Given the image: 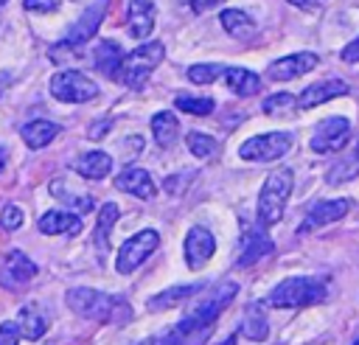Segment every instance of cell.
<instances>
[{
	"mask_svg": "<svg viewBox=\"0 0 359 345\" xmlns=\"http://www.w3.org/2000/svg\"><path fill=\"white\" fill-rule=\"evenodd\" d=\"M292 185H294V177H292L289 168H278V171H272V174L264 180L261 194H258V210H255L258 224H261L264 230L280 222L283 208H286V199H289V194H292Z\"/></svg>",
	"mask_w": 359,
	"mask_h": 345,
	"instance_id": "6da1fadb",
	"label": "cell"
},
{
	"mask_svg": "<svg viewBox=\"0 0 359 345\" xmlns=\"http://www.w3.org/2000/svg\"><path fill=\"white\" fill-rule=\"evenodd\" d=\"M165 56V45L163 42H143L137 45L132 53L123 56L121 67H118V81L123 87H132V90H140L146 84V79L154 73V67L163 62Z\"/></svg>",
	"mask_w": 359,
	"mask_h": 345,
	"instance_id": "7a4b0ae2",
	"label": "cell"
},
{
	"mask_svg": "<svg viewBox=\"0 0 359 345\" xmlns=\"http://www.w3.org/2000/svg\"><path fill=\"white\" fill-rule=\"evenodd\" d=\"M325 295L328 289L323 278H286L272 289L269 303L275 309H303L320 303Z\"/></svg>",
	"mask_w": 359,
	"mask_h": 345,
	"instance_id": "3957f363",
	"label": "cell"
},
{
	"mask_svg": "<svg viewBox=\"0 0 359 345\" xmlns=\"http://www.w3.org/2000/svg\"><path fill=\"white\" fill-rule=\"evenodd\" d=\"M238 295V283H222L219 289H213L185 320H180V325H177V331L185 337V334H194V331H199V328H208L230 303H233V297Z\"/></svg>",
	"mask_w": 359,
	"mask_h": 345,
	"instance_id": "277c9868",
	"label": "cell"
},
{
	"mask_svg": "<svg viewBox=\"0 0 359 345\" xmlns=\"http://www.w3.org/2000/svg\"><path fill=\"white\" fill-rule=\"evenodd\" d=\"M289 149H292V132H266V135L247 137L238 146V157L250 163H272L289 154Z\"/></svg>",
	"mask_w": 359,
	"mask_h": 345,
	"instance_id": "5b68a950",
	"label": "cell"
},
{
	"mask_svg": "<svg viewBox=\"0 0 359 345\" xmlns=\"http://www.w3.org/2000/svg\"><path fill=\"white\" fill-rule=\"evenodd\" d=\"M50 93L65 104H84L98 95V84L81 70H59L50 79Z\"/></svg>",
	"mask_w": 359,
	"mask_h": 345,
	"instance_id": "8992f818",
	"label": "cell"
},
{
	"mask_svg": "<svg viewBox=\"0 0 359 345\" xmlns=\"http://www.w3.org/2000/svg\"><path fill=\"white\" fill-rule=\"evenodd\" d=\"M157 244H160L157 230H140V233L129 236V238L121 244V250H118V272H121V275L135 272V269L157 250Z\"/></svg>",
	"mask_w": 359,
	"mask_h": 345,
	"instance_id": "52a82bcc",
	"label": "cell"
},
{
	"mask_svg": "<svg viewBox=\"0 0 359 345\" xmlns=\"http://www.w3.org/2000/svg\"><path fill=\"white\" fill-rule=\"evenodd\" d=\"M351 140V121L342 115L325 118L323 123H317L314 135H311V149L320 154H331V151H342Z\"/></svg>",
	"mask_w": 359,
	"mask_h": 345,
	"instance_id": "ba28073f",
	"label": "cell"
},
{
	"mask_svg": "<svg viewBox=\"0 0 359 345\" xmlns=\"http://www.w3.org/2000/svg\"><path fill=\"white\" fill-rule=\"evenodd\" d=\"M107 14V0H98V3H93L81 17H79V22L67 31V36L59 42V48H65V50H81V45L87 42V39H93L95 36V31H98V25H101V17Z\"/></svg>",
	"mask_w": 359,
	"mask_h": 345,
	"instance_id": "9c48e42d",
	"label": "cell"
},
{
	"mask_svg": "<svg viewBox=\"0 0 359 345\" xmlns=\"http://www.w3.org/2000/svg\"><path fill=\"white\" fill-rule=\"evenodd\" d=\"M213 252H216L213 233L208 227H202V224L191 227L188 236H185V261H188V266L191 269H202L213 258Z\"/></svg>",
	"mask_w": 359,
	"mask_h": 345,
	"instance_id": "30bf717a",
	"label": "cell"
},
{
	"mask_svg": "<svg viewBox=\"0 0 359 345\" xmlns=\"http://www.w3.org/2000/svg\"><path fill=\"white\" fill-rule=\"evenodd\" d=\"M320 65V59H317V53H289V56H283V59H275L269 67H266V76L272 79V81H289V79H297V76H303V73H311L314 67Z\"/></svg>",
	"mask_w": 359,
	"mask_h": 345,
	"instance_id": "8fae6325",
	"label": "cell"
},
{
	"mask_svg": "<svg viewBox=\"0 0 359 345\" xmlns=\"http://www.w3.org/2000/svg\"><path fill=\"white\" fill-rule=\"evenodd\" d=\"M84 317L98 320V323H126V320L132 317V309H129V303H126L123 297L101 295V292H98Z\"/></svg>",
	"mask_w": 359,
	"mask_h": 345,
	"instance_id": "7c38bea8",
	"label": "cell"
},
{
	"mask_svg": "<svg viewBox=\"0 0 359 345\" xmlns=\"http://www.w3.org/2000/svg\"><path fill=\"white\" fill-rule=\"evenodd\" d=\"M154 20H157V8L151 0H129L126 6V31L135 39H146L154 31Z\"/></svg>",
	"mask_w": 359,
	"mask_h": 345,
	"instance_id": "4fadbf2b",
	"label": "cell"
},
{
	"mask_svg": "<svg viewBox=\"0 0 359 345\" xmlns=\"http://www.w3.org/2000/svg\"><path fill=\"white\" fill-rule=\"evenodd\" d=\"M115 188L123 194H132L137 199H154V194H157V185L146 168H123L115 177Z\"/></svg>",
	"mask_w": 359,
	"mask_h": 345,
	"instance_id": "5bb4252c",
	"label": "cell"
},
{
	"mask_svg": "<svg viewBox=\"0 0 359 345\" xmlns=\"http://www.w3.org/2000/svg\"><path fill=\"white\" fill-rule=\"evenodd\" d=\"M348 93V84L342 79H328V81H317V84H309L303 87V93L297 95V104L303 109H311V107H320L331 98H339Z\"/></svg>",
	"mask_w": 359,
	"mask_h": 345,
	"instance_id": "9a60e30c",
	"label": "cell"
},
{
	"mask_svg": "<svg viewBox=\"0 0 359 345\" xmlns=\"http://www.w3.org/2000/svg\"><path fill=\"white\" fill-rule=\"evenodd\" d=\"M348 210H351V199H320V202L311 205V210L306 216V230H314V227L339 222Z\"/></svg>",
	"mask_w": 359,
	"mask_h": 345,
	"instance_id": "2e32d148",
	"label": "cell"
},
{
	"mask_svg": "<svg viewBox=\"0 0 359 345\" xmlns=\"http://www.w3.org/2000/svg\"><path fill=\"white\" fill-rule=\"evenodd\" d=\"M219 20H222V28H224L233 39H238V42H252V39L258 36L255 22H252L244 11H238V8H224Z\"/></svg>",
	"mask_w": 359,
	"mask_h": 345,
	"instance_id": "e0dca14e",
	"label": "cell"
},
{
	"mask_svg": "<svg viewBox=\"0 0 359 345\" xmlns=\"http://www.w3.org/2000/svg\"><path fill=\"white\" fill-rule=\"evenodd\" d=\"M39 230H42L45 236H59V233L76 236V233L81 230V216L67 213V210H48V213H42V219H39Z\"/></svg>",
	"mask_w": 359,
	"mask_h": 345,
	"instance_id": "ac0fdd59",
	"label": "cell"
},
{
	"mask_svg": "<svg viewBox=\"0 0 359 345\" xmlns=\"http://www.w3.org/2000/svg\"><path fill=\"white\" fill-rule=\"evenodd\" d=\"M93 59H95V67H98L104 76L115 79V76H118V67H121V62H123V50H121L118 42L101 39V42L95 45V50H93Z\"/></svg>",
	"mask_w": 359,
	"mask_h": 345,
	"instance_id": "d6986e66",
	"label": "cell"
},
{
	"mask_svg": "<svg viewBox=\"0 0 359 345\" xmlns=\"http://www.w3.org/2000/svg\"><path fill=\"white\" fill-rule=\"evenodd\" d=\"M62 129L53 123V121H28L22 129H20V135H22V140H25V146L28 149H45L56 135H59Z\"/></svg>",
	"mask_w": 359,
	"mask_h": 345,
	"instance_id": "ffe728a7",
	"label": "cell"
},
{
	"mask_svg": "<svg viewBox=\"0 0 359 345\" xmlns=\"http://www.w3.org/2000/svg\"><path fill=\"white\" fill-rule=\"evenodd\" d=\"M73 168H76L81 177H87V180H101V177H107V174L112 171V157H109L107 151H84V154L73 163Z\"/></svg>",
	"mask_w": 359,
	"mask_h": 345,
	"instance_id": "44dd1931",
	"label": "cell"
},
{
	"mask_svg": "<svg viewBox=\"0 0 359 345\" xmlns=\"http://www.w3.org/2000/svg\"><path fill=\"white\" fill-rule=\"evenodd\" d=\"M151 135H154V143L160 149L174 146L177 137H180V121H177V115L174 112H157L151 118Z\"/></svg>",
	"mask_w": 359,
	"mask_h": 345,
	"instance_id": "7402d4cb",
	"label": "cell"
},
{
	"mask_svg": "<svg viewBox=\"0 0 359 345\" xmlns=\"http://www.w3.org/2000/svg\"><path fill=\"white\" fill-rule=\"evenodd\" d=\"M261 230L264 227L258 224V230H250L244 236V244H241V252H238V264L241 266H247V264H252V261H258V258H264V255L272 252V241Z\"/></svg>",
	"mask_w": 359,
	"mask_h": 345,
	"instance_id": "603a6c76",
	"label": "cell"
},
{
	"mask_svg": "<svg viewBox=\"0 0 359 345\" xmlns=\"http://www.w3.org/2000/svg\"><path fill=\"white\" fill-rule=\"evenodd\" d=\"M45 331H48V314H45L39 306H34V303L22 306V311H20V334L34 342V339H39Z\"/></svg>",
	"mask_w": 359,
	"mask_h": 345,
	"instance_id": "cb8c5ba5",
	"label": "cell"
},
{
	"mask_svg": "<svg viewBox=\"0 0 359 345\" xmlns=\"http://www.w3.org/2000/svg\"><path fill=\"white\" fill-rule=\"evenodd\" d=\"M241 334L252 342H261L266 339L269 334V323H266V314L261 309V303H250L247 311H244V323H241Z\"/></svg>",
	"mask_w": 359,
	"mask_h": 345,
	"instance_id": "d4e9b609",
	"label": "cell"
},
{
	"mask_svg": "<svg viewBox=\"0 0 359 345\" xmlns=\"http://www.w3.org/2000/svg\"><path fill=\"white\" fill-rule=\"evenodd\" d=\"M227 87L236 93V95H241V98H247V95H255L258 90H261V79L252 73V70H247V67H227Z\"/></svg>",
	"mask_w": 359,
	"mask_h": 345,
	"instance_id": "484cf974",
	"label": "cell"
},
{
	"mask_svg": "<svg viewBox=\"0 0 359 345\" xmlns=\"http://www.w3.org/2000/svg\"><path fill=\"white\" fill-rule=\"evenodd\" d=\"M199 289H205V283H191V286H174V289H165V292H160V295H154V297H149V309L151 311H160V309H171V306H177V303H182V300H188V297H194Z\"/></svg>",
	"mask_w": 359,
	"mask_h": 345,
	"instance_id": "4316f807",
	"label": "cell"
},
{
	"mask_svg": "<svg viewBox=\"0 0 359 345\" xmlns=\"http://www.w3.org/2000/svg\"><path fill=\"white\" fill-rule=\"evenodd\" d=\"M118 205H112V202H107V205H101V213H98V224H95V250L104 255L107 250H109V233H112V227H115V222H118Z\"/></svg>",
	"mask_w": 359,
	"mask_h": 345,
	"instance_id": "83f0119b",
	"label": "cell"
},
{
	"mask_svg": "<svg viewBox=\"0 0 359 345\" xmlns=\"http://www.w3.org/2000/svg\"><path fill=\"white\" fill-rule=\"evenodd\" d=\"M353 177H359V137H356L353 151H351L345 160H339V163L328 171V185H339V182H348V180H353Z\"/></svg>",
	"mask_w": 359,
	"mask_h": 345,
	"instance_id": "f1b7e54d",
	"label": "cell"
},
{
	"mask_svg": "<svg viewBox=\"0 0 359 345\" xmlns=\"http://www.w3.org/2000/svg\"><path fill=\"white\" fill-rule=\"evenodd\" d=\"M6 266H8V272H11L17 280H31V278L36 275V264H34L25 252H20V250H11V252L6 255Z\"/></svg>",
	"mask_w": 359,
	"mask_h": 345,
	"instance_id": "f546056e",
	"label": "cell"
},
{
	"mask_svg": "<svg viewBox=\"0 0 359 345\" xmlns=\"http://www.w3.org/2000/svg\"><path fill=\"white\" fill-rule=\"evenodd\" d=\"M224 73H227V67H224V65L202 62V65H191L185 76H188L194 84H213V81H216L219 76H224Z\"/></svg>",
	"mask_w": 359,
	"mask_h": 345,
	"instance_id": "4dcf8cb0",
	"label": "cell"
},
{
	"mask_svg": "<svg viewBox=\"0 0 359 345\" xmlns=\"http://www.w3.org/2000/svg\"><path fill=\"white\" fill-rule=\"evenodd\" d=\"M185 143H188V149H191V154H196L199 160H208V157H213L216 154V140L210 137V135H205V132H188L185 135Z\"/></svg>",
	"mask_w": 359,
	"mask_h": 345,
	"instance_id": "1f68e13d",
	"label": "cell"
},
{
	"mask_svg": "<svg viewBox=\"0 0 359 345\" xmlns=\"http://www.w3.org/2000/svg\"><path fill=\"white\" fill-rule=\"evenodd\" d=\"M95 289H90V286H76V289H67V295H65V303L76 311V314H87V309L93 306V300H95Z\"/></svg>",
	"mask_w": 359,
	"mask_h": 345,
	"instance_id": "d6a6232c",
	"label": "cell"
},
{
	"mask_svg": "<svg viewBox=\"0 0 359 345\" xmlns=\"http://www.w3.org/2000/svg\"><path fill=\"white\" fill-rule=\"evenodd\" d=\"M174 107L182 109V112H188V115H208V112H213L216 101L213 98H196V95H180L174 101Z\"/></svg>",
	"mask_w": 359,
	"mask_h": 345,
	"instance_id": "836d02e7",
	"label": "cell"
},
{
	"mask_svg": "<svg viewBox=\"0 0 359 345\" xmlns=\"http://www.w3.org/2000/svg\"><path fill=\"white\" fill-rule=\"evenodd\" d=\"M292 104H297L294 95H289V93H275V95H269V98L264 101V112H266V115H275V112H280V109H289Z\"/></svg>",
	"mask_w": 359,
	"mask_h": 345,
	"instance_id": "e575fe53",
	"label": "cell"
},
{
	"mask_svg": "<svg viewBox=\"0 0 359 345\" xmlns=\"http://www.w3.org/2000/svg\"><path fill=\"white\" fill-rule=\"evenodd\" d=\"M20 224H22V210L17 205H3V210H0V227L3 230H20Z\"/></svg>",
	"mask_w": 359,
	"mask_h": 345,
	"instance_id": "d590c367",
	"label": "cell"
},
{
	"mask_svg": "<svg viewBox=\"0 0 359 345\" xmlns=\"http://www.w3.org/2000/svg\"><path fill=\"white\" fill-rule=\"evenodd\" d=\"M20 323H11V320H6V323H0V345H20Z\"/></svg>",
	"mask_w": 359,
	"mask_h": 345,
	"instance_id": "8d00e7d4",
	"label": "cell"
},
{
	"mask_svg": "<svg viewBox=\"0 0 359 345\" xmlns=\"http://www.w3.org/2000/svg\"><path fill=\"white\" fill-rule=\"evenodd\" d=\"M180 339H182V334L174 328V331H160V334H151V337H146L140 345H180Z\"/></svg>",
	"mask_w": 359,
	"mask_h": 345,
	"instance_id": "74e56055",
	"label": "cell"
},
{
	"mask_svg": "<svg viewBox=\"0 0 359 345\" xmlns=\"http://www.w3.org/2000/svg\"><path fill=\"white\" fill-rule=\"evenodd\" d=\"M25 11H34V14H48L56 8V0H22Z\"/></svg>",
	"mask_w": 359,
	"mask_h": 345,
	"instance_id": "f35d334b",
	"label": "cell"
},
{
	"mask_svg": "<svg viewBox=\"0 0 359 345\" xmlns=\"http://www.w3.org/2000/svg\"><path fill=\"white\" fill-rule=\"evenodd\" d=\"M342 62H348V65H353V62H359V36L353 39V42H348L345 48H342Z\"/></svg>",
	"mask_w": 359,
	"mask_h": 345,
	"instance_id": "ab89813d",
	"label": "cell"
},
{
	"mask_svg": "<svg viewBox=\"0 0 359 345\" xmlns=\"http://www.w3.org/2000/svg\"><path fill=\"white\" fill-rule=\"evenodd\" d=\"M219 3H224V0H194V3H191V8H194L196 14H205L208 8H213V6H219Z\"/></svg>",
	"mask_w": 359,
	"mask_h": 345,
	"instance_id": "60d3db41",
	"label": "cell"
},
{
	"mask_svg": "<svg viewBox=\"0 0 359 345\" xmlns=\"http://www.w3.org/2000/svg\"><path fill=\"white\" fill-rule=\"evenodd\" d=\"M107 129H109V123H107V121H104V123H93L87 135H90L93 140H98V137H104V135H107Z\"/></svg>",
	"mask_w": 359,
	"mask_h": 345,
	"instance_id": "b9f144b4",
	"label": "cell"
},
{
	"mask_svg": "<svg viewBox=\"0 0 359 345\" xmlns=\"http://www.w3.org/2000/svg\"><path fill=\"white\" fill-rule=\"evenodd\" d=\"M286 3H292L297 8H317L320 6V0H286Z\"/></svg>",
	"mask_w": 359,
	"mask_h": 345,
	"instance_id": "7bdbcfd3",
	"label": "cell"
},
{
	"mask_svg": "<svg viewBox=\"0 0 359 345\" xmlns=\"http://www.w3.org/2000/svg\"><path fill=\"white\" fill-rule=\"evenodd\" d=\"M8 81H11V76L3 70V73H0V95H3V90H6V84H8Z\"/></svg>",
	"mask_w": 359,
	"mask_h": 345,
	"instance_id": "ee69618b",
	"label": "cell"
},
{
	"mask_svg": "<svg viewBox=\"0 0 359 345\" xmlns=\"http://www.w3.org/2000/svg\"><path fill=\"white\" fill-rule=\"evenodd\" d=\"M6 160H8V154H6V149L0 146V174H3V168H6Z\"/></svg>",
	"mask_w": 359,
	"mask_h": 345,
	"instance_id": "f6af8a7d",
	"label": "cell"
},
{
	"mask_svg": "<svg viewBox=\"0 0 359 345\" xmlns=\"http://www.w3.org/2000/svg\"><path fill=\"white\" fill-rule=\"evenodd\" d=\"M222 345H236V334H230V337H227V339H224Z\"/></svg>",
	"mask_w": 359,
	"mask_h": 345,
	"instance_id": "bcb514c9",
	"label": "cell"
},
{
	"mask_svg": "<svg viewBox=\"0 0 359 345\" xmlns=\"http://www.w3.org/2000/svg\"><path fill=\"white\" fill-rule=\"evenodd\" d=\"M180 3H194V0H180Z\"/></svg>",
	"mask_w": 359,
	"mask_h": 345,
	"instance_id": "7dc6e473",
	"label": "cell"
},
{
	"mask_svg": "<svg viewBox=\"0 0 359 345\" xmlns=\"http://www.w3.org/2000/svg\"><path fill=\"white\" fill-rule=\"evenodd\" d=\"M353 345H359V339H356V342H353Z\"/></svg>",
	"mask_w": 359,
	"mask_h": 345,
	"instance_id": "c3c4849f",
	"label": "cell"
},
{
	"mask_svg": "<svg viewBox=\"0 0 359 345\" xmlns=\"http://www.w3.org/2000/svg\"><path fill=\"white\" fill-rule=\"evenodd\" d=\"M3 3H6V0H0V6H3Z\"/></svg>",
	"mask_w": 359,
	"mask_h": 345,
	"instance_id": "681fc988",
	"label": "cell"
}]
</instances>
